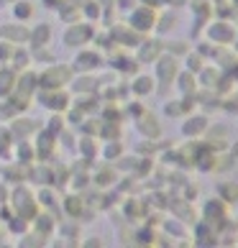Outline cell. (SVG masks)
<instances>
[{"instance_id": "6da1fadb", "label": "cell", "mask_w": 238, "mask_h": 248, "mask_svg": "<svg viewBox=\"0 0 238 248\" xmlns=\"http://www.w3.org/2000/svg\"><path fill=\"white\" fill-rule=\"evenodd\" d=\"M64 79H69V69L67 67H54V69H49V75H44V85L57 87L59 82H64Z\"/></svg>"}, {"instance_id": "7a4b0ae2", "label": "cell", "mask_w": 238, "mask_h": 248, "mask_svg": "<svg viewBox=\"0 0 238 248\" xmlns=\"http://www.w3.org/2000/svg\"><path fill=\"white\" fill-rule=\"evenodd\" d=\"M90 36H93V31H90V29H82V26H75L72 31L64 33V41H67V44H82L85 39H90Z\"/></svg>"}, {"instance_id": "3957f363", "label": "cell", "mask_w": 238, "mask_h": 248, "mask_svg": "<svg viewBox=\"0 0 238 248\" xmlns=\"http://www.w3.org/2000/svg\"><path fill=\"white\" fill-rule=\"evenodd\" d=\"M139 125H141V131H151L149 136H157L159 133V125H157V121H154L151 115H143L141 121H139Z\"/></svg>"}, {"instance_id": "277c9868", "label": "cell", "mask_w": 238, "mask_h": 248, "mask_svg": "<svg viewBox=\"0 0 238 248\" xmlns=\"http://www.w3.org/2000/svg\"><path fill=\"white\" fill-rule=\"evenodd\" d=\"M3 31H5L8 39H26V36H29L23 29H18V26H8V29H3Z\"/></svg>"}, {"instance_id": "5b68a950", "label": "cell", "mask_w": 238, "mask_h": 248, "mask_svg": "<svg viewBox=\"0 0 238 248\" xmlns=\"http://www.w3.org/2000/svg\"><path fill=\"white\" fill-rule=\"evenodd\" d=\"M221 192H223V197H225V200H231V202L238 200V187H236V185H223Z\"/></svg>"}, {"instance_id": "8992f818", "label": "cell", "mask_w": 238, "mask_h": 248, "mask_svg": "<svg viewBox=\"0 0 238 248\" xmlns=\"http://www.w3.org/2000/svg\"><path fill=\"white\" fill-rule=\"evenodd\" d=\"M175 69H177V67H175V62L164 59V62H161V72H159V75H161L164 79H167V77H172V75H175Z\"/></svg>"}, {"instance_id": "52a82bcc", "label": "cell", "mask_w": 238, "mask_h": 248, "mask_svg": "<svg viewBox=\"0 0 238 248\" xmlns=\"http://www.w3.org/2000/svg\"><path fill=\"white\" fill-rule=\"evenodd\" d=\"M36 44H44V41H49V26H39V29H36Z\"/></svg>"}, {"instance_id": "ba28073f", "label": "cell", "mask_w": 238, "mask_h": 248, "mask_svg": "<svg viewBox=\"0 0 238 248\" xmlns=\"http://www.w3.org/2000/svg\"><path fill=\"white\" fill-rule=\"evenodd\" d=\"M31 13H33L31 3H18V11H16V16H18V18H29Z\"/></svg>"}, {"instance_id": "9c48e42d", "label": "cell", "mask_w": 238, "mask_h": 248, "mask_svg": "<svg viewBox=\"0 0 238 248\" xmlns=\"http://www.w3.org/2000/svg\"><path fill=\"white\" fill-rule=\"evenodd\" d=\"M131 21H133V26H139V29H141V26L151 23V13H149V18H146V16L139 11V13H133V18H131Z\"/></svg>"}, {"instance_id": "30bf717a", "label": "cell", "mask_w": 238, "mask_h": 248, "mask_svg": "<svg viewBox=\"0 0 238 248\" xmlns=\"http://www.w3.org/2000/svg\"><path fill=\"white\" fill-rule=\"evenodd\" d=\"M146 90H151V79H149V77H141L139 82H136V93H139V95H143Z\"/></svg>"}, {"instance_id": "8fae6325", "label": "cell", "mask_w": 238, "mask_h": 248, "mask_svg": "<svg viewBox=\"0 0 238 248\" xmlns=\"http://www.w3.org/2000/svg\"><path fill=\"white\" fill-rule=\"evenodd\" d=\"M225 31H228V26L218 23L215 29H213V36H215V39H231V33H225Z\"/></svg>"}, {"instance_id": "7c38bea8", "label": "cell", "mask_w": 238, "mask_h": 248, "mask_svg": "<svg viewBox=\"0 0 238 248\" xmlns=\"http://www.w3.org/2000/svg\"><path fill=\"white\" fill-rule=\"evenodd\" d=\"M13 85V75H0V95H5L3 90H8Z\"/></svg>"}, {"instance_id": "4fadbf2b", "label": "cell", "mask_w": 238, "mask_h": 248, "mask_svg": "<svg viewBox=\"0 0 238 248\" xmlns=\"http://www.w3.org/2000/svg\"><path fill=\"white\" fill-rule=\"evenodd\" d=\"M187 128H192V131H200V128H205V121L200 118V121H192V123H187ZM185 128V131H187Z\"/></svg>"}, {"instance_id": "5bb4252c", "label": "cell", "mask_w": 238, "mask_h": 248, "mask_svg": "<svg viewBox=\"0 0 238 248\" xmlns=\"http://www.w3.org/2000/svg\"><path fill=\"white\" fill-rule=\"evenodd\" d=\"M95 57H79V67H93Z\"/></svg>"}, {"instance_id": "9a60e30c", "label": "cell", "mask_w": 238, "mask_h": 248, "mask_svg": "<svg viewBox=\"0 0 238 248\" xmlns=\"http://www.w3.org/2000/svg\"><path fill=\"white\" fill-rule=\"evenodd\" d=\"M21 159H31V149H29V146H21Z\"/></svg>"}, {"instance_id": "2e32d148", "label": "cell", "mask_w": 238, "mask_h": 248, "mask_svg": "<svg viewBox=\"0 0 238 248\" xmlns=\"http://www.w3.org/2000/svg\"><path fill=\"white\" fill-rule=\"evenodd\" d=\"M44 3H57V0H44Z\"/></svg>"}, {"instance_id": "e0dca14e", "label": "cell", "mask_w": 238, "mask_h": 248, "mask_svg": "<svg viewBox=\"0 0 238 248\" xmlns=\"http://www.w3.org/2000/svg\"><path fill=\"white\" fill-rule=\"evenodd\" d=\"M0 192H3V185H0ZM0 197H3V195H0Z\"/></svg>"}]
</instances>
